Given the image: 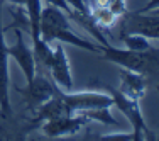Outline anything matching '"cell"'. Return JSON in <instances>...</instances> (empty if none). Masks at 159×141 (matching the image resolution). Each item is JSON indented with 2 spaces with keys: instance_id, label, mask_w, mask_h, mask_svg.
Returning a JSON list of instances; mask_svg holds the SVG:
<instances>
[{
  "instance_id": "cell-15",
  "label": "cell",
  "mask_w": 159,
  "mask_h": 141,
  "mask_svg": "<svg viewBox=\"0 0 159 141\" xmlns=\"http://www.w3.org/2000/svg\"><path fill=\"white\" fill-rule=\"evenodd\" d=\"M100 139L105 141H127V139H135L134 131L132 133H112V134H102Z\"/></svg>"
},
{
  "instance_id": "cell-6",
  "label": "cell",
  "mask_w": 159,
  "mask_h": 141,
  "mask_svg": "<svg viewBox=\"0 0 159 141\" xmlns=\"http://www.w3.org/2000/svg\"><path fill=\"white\" fill-rule=\"evenodd\" d=\"M2 7L3 0H0V114L3 117H9L12 114L9 99V55H7L5 44V27L2 26Z\"/></svg>"
},
{
  "instance_id": "cell-7",
  "label": "cell",
  "mask_w": 159,
  "mask_h": 141,
  "mask_svg": "<svg viewBox=\"0 0 159 141\" xmlns=\"http://www.w3.org/2000/svg\"><path fill=\"white\" fill-rule=\"evenodd\" d=\"M85 124H88V119L83 114H66V116L44 121L43 131L49 138H58V136L76 134Z\"/></svg>"
},
{
  "instance_id": "cell-1",
  "label": "cell",
  "mask_w": 159,
  "mask_h": 141,
  "mask_svg": "<svg viewBox=\"0 0 159 141\" xmlns=\"http://www.w3.org/2000/svg\"><path fill=\"white\" fill-rule=\"evenodd\" d=\"M39 34H41V39L46 41L48 44L52 43V41H59V43H70L73 46L88 49V51H93V53H100V46L80 37L71 29L70 21H68V14L59 7L51 5V3H48L41 10Z\"/></svg>"
},
{
  "instance_id": "cell-3",
  "label": "cell",
  "mask_w": 159,
  "mask_h": 141,
  "mask_svg": "<svg viewBox=\"0 0 159 141\" xmlns=\"http://www.w3.org/2000/svg\"><path fill=\"white\" fill-rule=\"evenodd\" d=\"M59 97L64 100L66 107L70 109L71 114H81L90 109L98 107H112L113 102L110 94L97 92V90H81V92H73V90H63L58 87Z\"/></svg>"
},
{
  "instance_id": "cell-16",
  "label": "cell",
  "mask_w": 159,
  "mask_h": 141,
  "mask_svg": "<svg viewBox=\"0 0 159 141\" xmlns=\"http://www.w3.org/2000/svg\"><path fill=\"white\" fill-rule=\"evenodd\" d=\"M48 3H51V5H56L59 7L61 10H64V12L68 14V16H75V10L70 7V3L66 2V0H46Z\"/></svg>"
},
{
  "instance_id": "cell-11",
  "label": "cell",
  "mask_w": 159,
  "mask_h": 141,
  "mask_svg": "<svg viewBox=\"0 0 159 141\" xmlns=\"http://www.w3.org/2000/svg\"><path fill=\"white\" fill-rule=\"evenodd\" d=\"M36 117L32 119V124H41L44 121H49V119H54V117H59V116H66V114H71L70 109L66 107L64 100L59 97L58 94V89H56V94L52 95L49 100H46L43 105L36 109Z\"/></svg>"
},
{
  "instance_id": "cell-14",
  "label": "cell",
  "mask_w": 159,
  "mask_h": 141,
  "mask_svg": "<svg viewBox=\"0 0 159 141\" xmlns=\"http://www.w3.org/2000/svg\"><path fill=\"white\" fill-rule=\"evenodd\" d=\"M122 41L125 43V48L132 49V51H147V49H151L147 37L142 36V34H135V32L122 34Z\"/></svg>"
},
{
  "instance_id": "cell-13",
  "label": "cell",
  "mask_w": 159,
  "mask_h": 141,
  "mask_svg": "<svg viewBox=\"0 0 159 141\" xmlns=\"http://www.w3.org/2000/svg\"><path fill=\"white\" fill-rule=\"evenodd\" d=\"M108 109H110V107H98V109L85 110V112H81V114L88 121H97V123L105 124V126H115V124H119V123H117V119L112 116V112Z\"/></svg>"
},
{
  "instance_id": "cell-19",
  "label": "cell",
  "mask_w": 159,
  "mask_h": 141,
  "mask_svg": "<svg viewBox=\"0 0 159 141\" xmlns=\"http://www.w3.org/2000/svg\"><path fill=\"white\" fill-rule=\"evenodd\" d=\"M152 12H154V14H157V16H159V9H156V10H152Z\"/></svg>"
},
{
  "instance_id": "cell-9",
  "label": "cell",
  "mask_w": 159,
  "mask_h": 141,
  "mask_svg": "<svg viewBox=\"0 0 159 141\" xmlns=\"http://www.w3.org/2000/svg\"><path fill=\"white\" fill-rule=\"evenodd\" d=\"M7 55L12 56L20 66L22 73L27 82H31L34 73H36V61H34V53L32 48H29L25 44L24 37H22V31L16 27V43L12 46H7Z\"/></svg>"
},
{
  "instance_id": "cell-17",
  "label": "cell",
  "mask_w": 159,
  "mask_h": 141,
  "mask_svg": "<svg viewBox=\"0 0 159 141\" xmlns=\"http://www.w3.org/2000/svg\"><path fill=\"white\" fill-rule=\"evenodd\" d=\"M156 9H159V0H151L146 7H142L137 12H152V10H156Z\"/></svg>"
},
{
  "instance_id": "cell-5",
  "label": "cell",
  "mask_w": 159,
  "mask_h": 141,
  "mask_svg": "<svg viewBox=\"0 0 159 141\" xmlns=\"http://www.w3.org/2000/svg\"><path fill=\"white\" fill-rule=\"evenodd\" d=\"M108 94L112 97V102L120 112L129 119V123L132 124V129H134V134H135V141L142 139L144 134H147L149 138H152V134L149 133L146 123H144V117L141 112V105H139V100L134 97H129L119 89H113V87H107Z\"/></svg>"
},
{
  "instance_id": "cell-8",
  "label": "cell",
  "mask_w": 159,
  "mask_h": 141,
  "mask_svg": "<svg viewBox=\"0 0 159 141\" xmlns=\"http://www.w3.org/2000/svg\"><path fill=\"white\" fill-rule=\"evenodd\" d=\"M122 27L127 32L142 34L147 39H159V16L154 12H134L129 14Z\"/></svg>"
},
{
  "instance_id": "cell-4",
  "label": "cell",
  "mask_w": 159,
  "mask_h": 141,
  "mask_svg": "<svg viewBox=\"0 0 159 141\" xmlns=\"http://www.w3.org/2000/svg\"><path fill=\"white\" fill-rule=\"evenodd\" d=\"M56 89H58V85L52 82V78H49V73H44V71H36L32 80L27 82V85L24 89L16 87V90L24 99L27 109L32 110V112H36V109L39 105H43L46 100H49L56 94Z\"/></svg>"
},
{
  "instance_id": "cell-18",
  "label": "cell",
  "mask_w": 159,
  "mask_h": 141,
  "mask_svg": "<svg viewBox=\"0 0 159 141\" xmlns=\"http://www.w3.org/2000/svg\"><path fill=\"white\" fill-rule=\"evenodd\" d=\"M5 2H10V3H14V5H17V7H24L25 5V0H5Z\"/></svg>"
},
{
  "instance_id": "cell-10",
  "label": "cell",
  "mask_w": 159,
  "mask_h": 141,
  "mask_svg": "<svg viewBox=\"0 0 159 141\" xmlns=\"http://www.w3.org/2000/svg\"><path fill=\"white\" fill-rule=\"evenodd\" d=\"M52 51H54L52 53V61H51V66H49L51 78L59 89L70 92V90H73V77H71V68H70L66 51H64L61 43H58V46Z\"/></svg>"
},
{
  "instance_id": "cell-12",
  "label": "cell",
  "mask_w": 159,
  "mask_h": 141,
  "mask_svg": "<svg viewBox=\"0 0 159 141\" xmlns=\"http://www.w3.org/2000/svg\"><path fill=\"white\" fill-rule=\"evenodd\" d=\"M120 85L119 90H122L125 95L129 97H134V99H141L146 94V78H144L142 73H137V71H132V70H120Z\"/></svg>"
},
{
  "instance_id": "cell-2",
  "label": "cell",
  "mask_w": 159,
  "mask_h": 141,
  "mask_svg": "<svg viewBox=\"0 0 159 141\" xmlns=\"http://www.w3.org/2000/svg\"><path fill=\"white\" fill-rule=\"evenodd\" d=\"M100 55L103 60L112 61L127 70L137 71V73H151L159 68V49H147V51H132V49L113 48L110 43L102 44Z\"/></svg>"
}]
</instances>
